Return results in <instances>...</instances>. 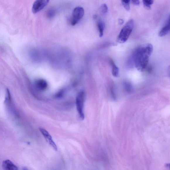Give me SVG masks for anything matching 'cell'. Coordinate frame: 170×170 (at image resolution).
Returning <instances> with one entry per match:
<instances>
[{
	"label": "cell",
	"instance_id": "6da1fadb",
	"mask_svg": "<svg viewBox=\"0 0 170 170\" xmlns=\"http://www.w3.org/2000/svg\"><path fill=\"white\" fill-rule=\"evenodd\" d=\"M153 50L152 44L147 43L139 47L133 53L132 59L138 70L142 71L146 68Z\"/></svg>",
	"mask_w": 170,
	"mask_h": 170
},
{
	"label": "cell",
	"instance_id": "7a4b0ae2",
	"mask_svg": "<svg viewBox=\"0 0 170 170\" xmlns=\"http://www.w3.org/2000/svg\"><path fill=\"white\" fill-rule=\"evenodd\" d=\"M134 23L133 20L130 19L121 29L117 38V41L120 43L125 42L129 37L133 29Z\"/></svg>",
	"mask_w": 170,
	"mask_h": 170
},
{
	"label": "cell",
	"instance_id": "3957f363",
	"mask_svg": "<svg viewBox=\"0 0 170 170\" xmlns=\"http://www.w3.org/2000/svg\"><path fill=\"white\" fill-rule=\"evenodd\" d=\"M85 93L83 91L78 93L76 98V104L77 111L80 116L82 119L85 118L83 112L84 103Z\"/></svg>",
	"mask_w": 170,
	"mask_h": 170
},
{
	"label": "cell",
	"instance_id": "277c9868",
	"mask_svg": "<svg viewBox=\"0 0 170 170\" xmlns=\"http://www.w3.org/2000/svg\"><path fill=\"white\" fill-rule=\"evenodd\" d=\"M84 14V9L83 7L78 6L73 10L71 15V25L75 26L82 19Z\"/></svg>",
	"mask_w": 170,
	"mask_h": 170
},
{
	"label": "cell",
	"instance_id": "5b68a950",
	"mask_svg": "<svg viewBox=\"0 0 170 170\" xmlns=\"http://www.w3.org/2000/svg\"><path fill=\"white\" fill-rule=\"evenodd\" d=\"M48 0H37L34 2L32 7V11L34 14L38 13L47 5Z\"/></svg>",
	"mask_w": 170,
	"mask_h": 170
},
{
	"label": "cell",
	"instance_id": "8992f818",
	"mask_svg": "<svg viewBox=\"0 0 170 170\" xmlns=\"http://www.w3.org/2000/svg\"><path fill=\"white\" fill-rule=\"evenodd\" d=\"M39 130H40L43 136L45 138L46 141L53 147L54 150H55L56 151H57L58 150L57 147L56 146L55 142L54 141L52 137L49 134V133L47 130L43 128H40L39 129Z\"/></svg>",
	"mask_w": 170,
	"mask_h": 170
},
{
	"label": "cell",
	"instance_id": "52a82bcc",
	"mask_svg": "<svg viewBox=\"0 0 170 170\" xmlns=\"http://www.w3.org/2000/svg\"><path fill=\"white\" fill-rule=\"evenodd\" d=\"M2 167L4 170H18V167L10 160L8 159L3 161Z\"/></svg>",
	"mask_w": 170,
	"mask_h": 170
},
{
	"label": "cell",
	"instance_id": "ba28073f",
	"mask_svg": "<svg viewBox=\"0 0 170 170\" xmlns=\"http://www.w3.org/2000/svg\"><path fill=\"white\" fill-rule=\"evenodd\" d=\"M170 32L169 16L165 25L162 28L159 32V35L160 37H163L167 35Z\"/></svg>",
	"mask_w": 170,
	"mask_h": 170
},
{
	"label": "cell",
	"instance_id": "9c48e42d",
	"mask_svg": "<svg viewBox=\"0 0 170 170\" xmlns=\"http://www.w3.org/2000/svg\"><path fill=\"white\" fill-rule=\"evenodd\" d=\"M36 87L39 90H44L47 87V82L44 80L40 79L37 80L35 83Z\"/></svg>",
	"mask_w": 170,
	"mask_h": 170
},
{
	"label": "cell",
	"instance_id": "30bf717a",
	"mask_svg": "<svg viewBox=\"0 0 170 170\" xmlns=\"http://www.w3.org/2000/svg\"><path fill=\"white\" fill-rule=\"evenodd\" d=\"M110 63L112 68V74L113 76L118 77L119 75V68L115 64L114 61L111 60L110 61Z\"/></svg>",
	"mask_w": 170,
	"mask_h": 170
},
{
	"label": "cell",
	"instance_id": "8fae6325",
	"mask_svg": "<svg viewBox=\"0 0 170 170\" xmlns=\"http://www.w3.org/2000/svg\"><path fill=\"white\" fill-rule=\"evenodd\" d=\"M97 27L99 32V35L100 37H102L103 35V32L104 30V24L103 22L99 20L97 23Z\"/></svg>",
	"mask_w": 170,
	"mask_h": 170
},
{
	"label": "cell",
	"instance_id": "7c38bea8",
	"mask_svg": "<svg viewBox=\"0 0 170 170\" xmlns=\"http://www.w3.org/2000/svg\"><path fill=\"white\" fill-rule=\"evenodd\" d=\"M143 4L146 9H150L151 8V6L153 4L154 1L149 0H144L142 1Z\"/></svg>",
	"mask_w": 170,
	"mask_h": 170
},
{
	"label": "cell",
	"instance_id": "4fadbf2b",
	"mask_svg": "<svg viewBox=\"0 0 170 170\" xmlns=\"http://www.w3.org/2000/svg\"><path fill=\"white\" fill-rule=\"evenodd\" d=\"M124 87L127 92H131L132 90V86L130 83L126 82L124 83Z\"/></svg>",
	"mask_w": 170,
	"mask_h": 170
},
{
	"label": "cell",
	"instance_id": "5bb4252c",
	"mask_svg": "<svg viewBox=\"0 0 170 170\" xmlns=\"http://www.w3.org/2000/svg\"><path fill=\"white\" fill-rule=\"evenodd\" d=\"M122 3L125 8L127 11H129L130 9V1H122Z\"/></svg>",
	"mask_w": 170,
	"mask_h": 170
},
{
	"label": "cell",
	"instance_id": "9a60e30c",
	"mask_svg": "<svg viewBox=\"0 0 170 170\" xmlns=\"http://www.w3.org/2000/svg\"><path fill=\"white\" fill-rule=\"evenodd\" d=\"M108 8L107 5L103 4L100 7V11L103 13H107L108 11Z\"/></svg>",
	"mask_w": 170,
	"mask_h": 170
},
{
	"label": "cell",
	"instance_id": "2e32d148",
	"mask_svg": "<svg viewBox=\"0 0 170 170\" xmlns=\"http://www.w3.org/2000/svg\"><path fill=\"white\" fill-rule=\"evenodd\" d=\"M110 93L112 99L114 100L116 99V96L114 89L112 86H111V87L110 88Z\"/></svg>",
	"mask_w": 170,
	"mask_h": 170
},
{
	"label": "cell",
	"instance_id": "e0dca14e",
	"mask_svg": "<svg viewBox=\"0 0 170 170\" xmlns=\"http://www.w3.org/2000/svg\"><path fill=\"white\" fill-rule=\"evenodd\" d=\"M131 1L132 3L135 6H138L140 4V1H138V0H135V1Z\"/></svg>",
	"mask_w": 170,
	"mask_h": 170
},
{
	"label": "cell",
	"instance_id": "ac0fdd59",
	"mask_svg": "<svg viewBox=\"0 0 170 170\" xmlns=\"http://www.w3.org/2000/svg\"><path fill=\"white\" fill-rule=\"evenodd\" d=\"M124 23V21L123 19H119V20H118V23H119L120 25H122Z\"/></svg>",
	"mask_w": 170,
	"mask_h": 170
},
{
	"label": "cell",
	"instance_id": "d6986e66",
	"mask_svg": "<svg viewBox=\"0 0 170 170\" xmlns=\"http://www.w3.org/2000/svg\"><path fill=\"white\" fill-rule=\"evenodd\" d=\"M54 12L52 10L50 11L49 12V13H48V16L50 17V16L51 17V16H54Z\"/></svg>",
	"mask_w": 170,
	"mask_h": 170
},
{
	"label": "cell",
	"instance_id": "ffe728a7",
	"mask_svg": "<svg viewBox=\"0 0 170 170\" xmlns=\"http://www.w3.org/2000/svg\"><path fill=\"white\" fill-rule=\"evenodd\" d=\"M97 18V15H95L93 16V18L94 19H96Z\"/></svg>",
	"mask_w": 170,
	"mask_h": 170
},
{
	"label": "cell",
	"instance_id": "44dd1931",
	"mask_svg": "<svg viewBox=\"0 0 170 170\" xmlns=\"http://www.w3.org/2000/svg\"><path fill=\"white\" fill-rule=\"evenodd\" d=\"M22 170H29L28 168H26V167H23V169H22Z\"/></svg>",
	"mask_w": 170,
	"mask_h": 170
}]
</instances>
